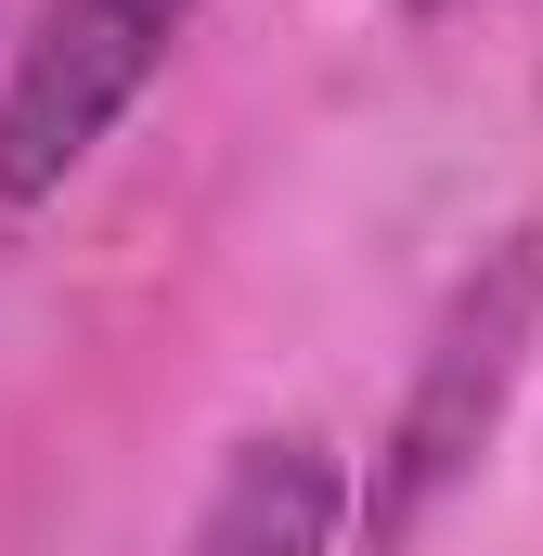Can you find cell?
I'll use <instances>...</instances> for the list:
<instances>
[{"mask_svg":"<svg viewBox=\"0 0 543 556\" xmlns=\"http://www.w3.org/2000/svg\"><path fill=\"white\" fill-rule=\"evenodd\" d=\"M531 337H543V247L505 233L479 273L440 298V324L414 350V389L389 415V440H376V479H363V556H402L479 479V453L505 440V402L531 376Z\"/></svg>","mask_w":543,"mask_h":556,"instance_id":"1","label":"cell"},{"mask_svg":"<svg viewBox=\"0 0 543 556\" xmlns=\"http://www.w3.org/2000/svg\"><path fill=\"white\" fill-rule=\"evenodd\" d=\"M207 0H39L0 39V207H52L142 117Z\"/></svg>","mask_w":543,"mask_h":556,"instance_id":"2","label":"cell"},{"mask_svg":"<svg viewBox=\"0 0 543 556\" xmlns=\"http://www.w3.org/2000/svg\"><path fill=\"white\" fill-rule=\"evenodd\" d=\"M337 531H363V479L337 466V440L260 427V440L220 453L181 556H337Z\"/></svg>","mask_w":543,"mask_h":556,"instance_id":"3","label":"cell"}]
</instances>
